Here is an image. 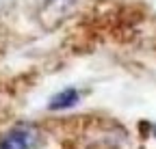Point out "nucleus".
Segmentation results:
<instances>
[{
  "label": "nucleus",
  "instance_id": "7ed1b4c3",
  "mask_svg": "<svg viewBox=\"0 0 156 149\" xmlns=\"http://www.w3.org/2000/svg\"><path fill=\"white\" fill-rule=\"evenodd\" d=\"M154 130H156V127H154Z\"/></svg>",
  "mask_w": 156,
  "mask_h": 149
},
{
  "label": "nucleus",
  "instance_id": "f03ea898",
  "mask_svg": "<svg viewBox=\"0 0 156 149\" xmlns=\"http://www.w3.org/2000/svg\"><path fill=\"white\" fill-rule=\"evenodd\" d=\"M78 100H80V95H78L76 89H65L61 93H56V95L50 100V110H63V108H72Z\"/></svg>",
  "mask_w": 156,
  "mask_h": 149
},
{
  "label": "nucleus",
  "instance_id": "f257e3e1",
  "mask_svg": "<svg viewBox=\"0 0 156 149\" xmlns=\"http://www.w3.org/2000/svg\"><path fill=\"white\" fill-rule=\"evenodd\" d=\"M39 143V132L33 125H17L0 141V149H35Z\"/></svg>",
  "mask_w": 156,
  "mask_h": 149
}]
</instances>
